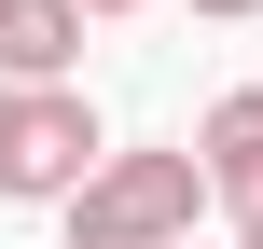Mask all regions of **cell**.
Here are the masks:
<instances>
[{
  "mask_svg": "<svg viewBox=\"0 0 263 249\" xmlns=\"http://www.w3.org/2000/svg\"><path fill=\"white\" fill-rule=\"evenodd\" d=\"M180 152H194V180H208V208H222L236 236H263V83H250V97H208Z\"/></svg>",
  "mask_w": 263,
  "mask_h": 249,
  "instance_id": "3",
  "label": "cell"
},
{
  "mask_svg": "<svg viewBox=\"0 0 263 249\" xmlns=\"http://www.w3.org/2000/svg\"><path fill=\"white\" fill-rule=\"evenodd\" d=\"M55 222H69V249H194L208 180H194V152H111Z\"/></svg>",
  "mask_w": 263,
  "mask_h": 249,
  "instance_id": "2",
  "label": "cell"
},
{
  "mask_svg": "<svg viewBox=\"0 0 263 249\" xmlns=\"http://www.w3.org/2000/svg\"><path fill=\"white\" fill-rule=\"evenodd\" d=\"M236 249H263V236H236Z\"/></svg>",
  "mask_w": 263,
  "mask_h": 249,
  "instance_id": "7",
  "label": "cell"
},
{
  "mask_svg": "<svg viewBox=\"0 0 263 249\" xmlns=\"http://www.w3.org/2000/svg\"><path fill=\"white\" fill-rule=\"evenodd\" d=\"M194 249H208V236H194Z\"/></svg>",
  "mask_w": 263,
  "mask_h": 249,
  "instance_id": "8",
  "label": "cell"
},
{
  "mask_svg": "<svg viewBox=\"0 0 263 249\" xmlns=\"http://www.w3.org/2000/svg\"><path fill=\"white\" fill-rule=\"evenodd\" d=\"M111 166V125L83 83H0V208H69L83 180Z\"/></svg>",
  "mask_w": 263,
  "mask_h": 249,
  "instance_id": "1",
  "label": "cell"
},
{
  "mask_svg": "<svg viewBox=\"0 0 263 249\" xmlns=\"http://www.w3.org/2000/svg\"><path fill=\"white\" fill-rule=\"evenodd\" d=\"M97 14H139V0H83V28H97Z\"/></svg>",
  "mask_w": 263,
  "mask_h": 249,
  "instance_id": "6",
  "label": "cell"
},
{
  "mask_svg": "<svg viewBox=\"0 0 263 249\" xmlns=\"http://www.w3.org/2000/svg\"><path fill=\"white\" fill-rule=\"evenodd\" d=\"M83 69V0H0V83H69Z\"/></svg>",
  "mask_w": 263,
  "mask_h": 249,
  "instance_id": "4",
  "label": "cell"
},
{
  "mask_svg": "<svg viewBox=\"0 0 263 249\" xmlns=\"http://www.w3.org/2000/svg\"><path fill=\"white\" fill-rule=\"evenodd\" d=\"M194 14H222V28H250V14H263V0H194Z\"/></svg>",
  "mask_w": 263,
  "mask_h": 249,
  "instance_id": "5",
  "label": "cell"
}]
</instances>
